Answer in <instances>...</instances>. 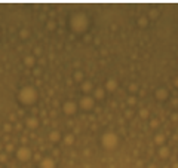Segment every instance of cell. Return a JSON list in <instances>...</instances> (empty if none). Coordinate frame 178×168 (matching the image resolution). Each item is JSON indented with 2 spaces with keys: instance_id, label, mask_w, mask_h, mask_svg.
<instances>
[{
  "instance_id": "836d02e7",
  "label": "cell",
  "mask_w": 178,
  "mask_h": 168,
  "mask_svg": "<svg viewBox=\"0 0 178 168\" xmlns=\"http://www.w3.org/2000/svg\"><path fill=\"white\" fill-rule=\"evenodd\" d=\"M34 54H36V55H40V54H42V49H40V48H36V49H34Z\"/></svg>"
},
{
  "instance_id": "e575fe53",
  "label": "cell",
  "mask_w": 178,
  "mask_h": 168,
  "mask_svg": "<svg viewBox=\"0 0 178 168\" xmlns=\"http://www.w3.org/2000/svg\"><path fill=\"white\" fill-rule=\"evenodd\" d=\"M172 85H174L175 88H178V77H175L174 81H172Z\"/></svg>"
},
{
  "instance_id": "6da1fadb",
  "label": "cell",
  "mask_w": 178,
  "mask_h": 168,
  "mask_svg": "<svg viewBox=\"0 0 178 168\" xmlns=\"http://www.w3.org/2000/svg\"><path fill=\"white\" fill-rule=\"evenodd\" d=\"M91 25V18L88 16V14L79 11L74 12L70 16V28L74 34H85Z\"/></svg>"
},
{
  "instance_id": "4fadbf2b",
  "label": "cell",
  "mask_w": 178,
  "mask_h": 168,
  "mask_svg": "<svg viewBox=\"0 0 178 168\" xmlns=\"http://www.w3.org/2000/svg\"><path fill=\"white\" fill-rule=\"evenodd\" d=\"M157 155H159L160 159H166V158L171 156V149H169L168 146H160L157 149Z\"/></svg>"
},
{
  "instance_id": "2e32d148",
  "label": "cell",
  "mask_w": 178,
  "mask_h": 168,
  "mask_svg": "<svg viewBox=\"0 0 178 168\" xmlns=\"http://www.w3.org/2000/svg\"><path fill=\"white\" fill-rule=\"evenodd\" d=\"M61 140V132L58 129H53L49 132V141L51 143H58V141Z\"/></svg>"
},
{
  "instance_id": "8d00e7d4",
  "label": "cell",
  "mask_w": 178,
  "mask_h": 168,
  "mask_svg": "<svg viewBox=\"0 0 178 168\" xmlns=\"http://www.w3.org/2000/svg\"><path fill=\"white\" fill-rule=\"evenodd\" d=\"M101 54H102V55H107V49H105V48L101 49Z\"/></svg>"
},
{
  "instance_id": "4dcf8cb0",
  "label": "cell",
  "mask_w": 178,
  "mask_h": 168,
  "mask_svg": "<svg viewBox=\"0 0 178 168\" xmlns=\"http://www.w3.org/2000/svg\"><path fill=\"white\" fill-rule=\"evenodd\" d=\"M91 40H92V36H91V34H85V37H83V42H85V43H89Z\"/></svg>"
},
{
  "instance_id": "60d3db41",
  "label": "cell",
  "mask_w": 178,
  "mask_h": 168,
  "mask_svg": "<svg viewBox=\"0 0 178 168\" xmlns=\"http://www.w3.org/2000/svg\"><path fill=\"white\" fill-rule=\"evenodd\" d=\"M0 149H2V146H0Z\"/></svg>"
},
{
  "instance_id": "f546056e",
  "label": "cell",
  "mask_w": 178,
  "mask_h": 168,
  "mask_svg": "<svg viewBox=\"0 0 178 168\" xmlns=\"http://www.w3.org/2000/svg\"><path fill=\"white\" fill-rule=\"evenodd\" d=\"M171 121H172V122H178V113H177V112H174V113L171 114Z\"/></svg>"
},
{
  "instance_id": "d6986e66",
  "label": "cell",
  "mask_w": 178,
  "mask_h": 168,
  "mask_svg": "<svg viewBox=\"0 0 178 168\" xmlns=\"http://www.w3.org/2000/svg\"><path fill=\"white\" fill-rule=\"evenodd\" d=\"M24 64H25V67H34V64H36V58H34L33 55L25 57V58H24Z\"/></svg>"
},
{
  "instance_id": "44dd1931",
  "label": "cell",
  "mask_w": 178,
  "mask_h": 168,
  "mask_svg": "<svg viewBox=\"0 0 178 168\" xmlns=\"http://www.w3.org/2000/svg\"><path fill=\"white\" fill-rule=\"evenodd\" d=\"M138 114H140L141 119H148V116H150V110H148L147 107H141L140 112H138Z\"/></svg>"
},
{
  "instance_id": "4316f807",
  "label": "cell",
  "mask_w": 178,
  "mask_h": 168,
  "mask_svg": "<svg viewBox=\"0 0 178 168\" xmlns=\"http://www.w3.org/2000/svg\"><path fill=\"white\" fill-rule=\"evenodd\" d=\"M123 114H125V118H126V119H131L134 116V110L132 109H126V110L123 112Z\"/></svg>"
},
{
  "instance_id": "e0dca14e",
  "label": "cell",
  "mask_w": 178,
  "mask_h": 168,
  "mask_svg": "<svg viewBox=\"0 0 178 168\" xmlns=\"http://www.w3.org/2000/svg\"><path fill=\"white\" fill-rule=\"evenodd\" d=\"M62 141H64L65 146H73L74 141H76V137H74V134H65L62 137Z\"/></svg>"
},
{
  "instance_id": "d4e9b609",
  "label": "cell",
  "mask_w": 178,
  "mask_h": 168,
  "mask_svg": "<svg viewBox=\"0 0 178 168\" xmlns=\"http://www.w3.org/2000/svg\"><path fill=\"white\" fill-rule=\"evenodd\" d=\"M160 125V122H159V119H156V118H151L150 119V128H153V129H156L157 127Z\"/></svg>"
},
{
  "instance_id": "5b68a950",
  "label": "cell",
  "mask_w": 178,
  "mask_h": 168,
  "mask_svg": "<svg viewBox=\"0 0 178 168\" xmlns=\"http://www.w3.org/2000/svg\"><path fill=\"white\" fill-rule=\"evenodd\" d=\"M15 153H16V158L20 159L21 162H27V161H30L31 156H33V152L30 150V147H27V146H21V147H18Z\"/></svg>"
},
{
  "instance_id": "ac0fdd59",
  "label": "cell",
  "mask_w": 178,
  "mask_h": 168,
  "mask_svg": "<svg viewBox=\"0 0 178 168\" xmlns=\"http://www.w3.org/2000/svg\"><path fill=\"white\" fill-rule=\"evenodd\" d=\"M159 15H160L159 9H156V7H151V9H148L147 18H148V21H150V20H157V18H159Z\"/></svg>"
},
{
  "instance_id": "83f0119b",
  "label": "cell",
  "mask_w": 178,
  "mask_h": 168,
  "mask_svg": "<svg viewBox=\"0 0 178 168\" xmlns=\"http://www.w3.org/2000/svg\"><path fill=\"white\" fill-rule=\"evenodd\" d=\"M5 150H6V153H7V152H13L15 147H13V144H12V143H7V144L5 146Z\"/></svg>"
},
{
  "instance_id": "30bf717a",
  "label": "cell",
  "mask_w": 178,
  "mask_h": 168,
  "mask_svg": "<svg viewBox=\"0 0 178 168\" xmlns=\"http://www.w3.org/2000/svg\"><path fill=\"white\" fill-rule=\"evenodd\" d=\"M117 81L116 79H109L105 83H104V89H105V92H114L116 89H117Z\"/></svg>"
},
{
  "instance_id": "52a82bcc",
  "label": "cell",
  "mask_w": 178,
  "mask_h": 168,
  "mask_svg": "<svg viewBox=\"0 0 178 168\" xmlns=\"http://www.w3.org/2000/svg\"><path fill=\"white\" fill-rule=\"evenodd\" d=\"M154 97H156L157 101H166L169 98V91L166 89V88L160 86V88H157V89L154 91Z\"/></svg>"
},
{
  "instance_id": "cb8c5ba5",
  "label": "cell",
  "mask_w": 178,
  "mask_h": 168,
  "mask_svg": "<svg viewBox=\"0 0 178 168\" xmlns=\"http://www.w3.org/2000/svg\"><path fill=\"white\" fill-rule=\"evenodd\" d=\"M128 89H129V92H131V95H135V94L138 92V85H137L135 82H132V83H129V86H128Z\"/></svg>"
},
{
  "instance_id": "f1b7e54d",
  "label": "cell",
  "mask_w": 178,
  "mask_h": 168,
  "mask_svg": "<svg viewBox=\"0 0 178 168\" xmlns=\"http://www.w3.org/2000/svg\"><path fill=\"white\" fill-rule=\"evenodd\" d=\"M7 161V153H0V162H6Z\"/></svg>"
},
{
  "instance_id": "d590c367",
  "label": "cell",
  "mask_w": 178,
  "mask_h": 168,
  "mask_svg": "<svg viewBox=\"0 0 178 168\" xmlns=\"http://www.w3.org/2000/svg\"><path fill=\"white\" fill-rule=\"evenodd\" d=\"M111 30H113V31L117 30V24H113V25H111Z\"/></svg>"
},
{
  "instance_id": "1f68e13d",
  "label": "cell",
  "mask_w": 178,
  "mask_h": 168,
  "mask_svg": "<svg viewBox=\"0 0 178 168\" xmlns=\"http://www.w3.org/2000/svg\"><path fill=\"white\" fill-rule=\"evenodd\" d=\"M3 129H5L6 132H9V131H11V129H12V127H11V125H9V123L6 122V123H5V125H3Z\"/></svg>"
},
{
  "instance_id": "7a4b0ae2",
  "label": "cell",
  "mask_w": 178,
  "mask_h": 168,
  "mask_svg": "<svg viewBox=\"0 0 178 168\" xmlns=\"http://www.w3.org/2000/svg\"><path fill=\"white\" fill-rule=\"evenodd\" d=\"M18 100H20V103L25 104V106H31L34 104L36 101H37V89H36L34 86H22L20 92H18Z\"/></svg>"
},
{
  "instance_id": "9a60e30c",
  "label": "cell",
  "mask_w": 178,
  "mask_h": 168,
  "mask_svg": "<svg viewBox=\"0 0 178 168\" xmlns=\"http://www.w3.org/2000/svg\"><path fill=\"white\" fill-rule=\"evenodd\" d=\"M165 141H166V135L162 134V132H157V134L154 135V144L156 146H165Z\"/></svg>"
},
{
  "instance_id": "7402d4cb",
  "label": "cell",
  "mask_w": 178,
  "mask_h": 168,
  "mask_svg": "<svg viewBox=\"0 0 178 168\" xmlns=\"http://www.w3.org/2000/svg\"><path fill=\"white\" fill-rule=\"evenodd\" d=\"M18 34H20V39H22V40H27V39L30 37V30H28V28H21Z\"/></svg>"
},
{
  "instance_id": "d6a6232c",
  "label": "cell",
  "mask_w": 178,
  "mask_h": 168,
  "mask_svg": "<svg viewBox=\"0 0 178 168\" xmlns=\"http://www.w3.org/2000/svg\"><path fill=\"white\" fill-rule=\"evenodd\" d=\"M171 106L177 107V106H178V98H172V100H171Z\"/></svg>"
},
{
  "instance_id": "9c48e42d",
  "label": "cell",
  "mask_w": 178,
  "mask_h": 168,
  "mask_svg": "<svg viewBox=\"0 0 178 168\" xmlns=\"http://www.w3.org/2000/svg\"><path fill=\"white\" fill-rule=\"evenodd\" d=\"M94 100L95 101H101L105 98V89H104V86H96L94 88Z\"/></svg>"
},
{
  "instance_id": "8fae6325",
  "label": "cell",
  "mask_w": 178,
  "mask_h": 168,
  "mask_svg": "<svg viewBox=\"0 0 178 168\" xmlns=\"http://www.w3.org/2000/svg\"><path fill=\"white\" fill-rule=\"evenodd\" d=\"M80 89H82V92L85 95H89L94 91V83L91 81H83L82 83H80Z\"/></svg>"
},
{
  "instance_id": "ba28073f",
  "label": "cell",
  "mask_w": 178,
  "mask_h": 168,
  "mask_svg": "<svg viewBox=\"0 0 178 168\" xmlns=\"http://www.w3.org/2000/svg\"><path fill=\"white\" fill-rule=\"evenodd\" d=\"M55 161L51 158V156H46L39 161V168H55Z\"/></svg>"
},
{
  "instance_id": "ffe728a7",
  "label": "cell",
  "mask_w": 178,
  "mask_h": 168,
  "mask_svg": "<svg viewBox=\"0 0 178 168\" xmlns=\"http://www.w3.org/2000/svg\"><path fill=\"white\" fill-rule=\"evenodd\" d=\"M83 77H85V75H83V72H80V70H76L74 75H73V79H74L76 82H79V83H82L85 81Z\"/></svg>"
},
{
  "instance_id": "484cf974",
  "label": "cell",
  "mask_w": 178,
  "mask_h": 168,
  "mask_svg": "<svg viewBox=\"0 0 178 168\" xmlns=\"http://www.w3.org/2000/svg\"><path fill=\"white\" fill-rule=\"evenodd\" d=\"M46 28H48L49 31L55 30V28H57V22H55V21H52V20H51V21H48V22H46Z\"/></svg>"
},
{
  "instance_id": "8992f818",
  "label": "cell",
  "mask_w": 178,
  "mask_h": 168,
  "mask_svg": "<svg viewBox=\"0 0 178 168\" xmlns=\"http://www.w3.org/2000/svg\"><path fill=\"white\" fill-rule=\"evenodd\" d=\"M77 107H79L77 103L68 100V101H65L64 104H62V112H64L65 114H68V116H73V114L77 113Z\"/></svg>"
},
{
  "instance_id": "ab89813d",
  "label": "cell",
  "mask_w": 178,
  "mask_h": 168,
  "mask_svg": "<svg viewBox=\"0 0 178 168\" xmlns=\"http://www.w3.org/2000/svg\"><path fill=\"white\" fill-rule=\"evenodd\" d=\"M163 168H169V167H163Z\"/></svg>"
},
{
  "instance_id": "603a6c76",
  "label": "cell",
  "mask_w": 178,
  "mask_h": 168,
  "mask_svg": "<svg viewBox=\"0 0 178 168\" xmlns=\"http://www.w3.org/2000/svg\"><path fill=\"white\" fill-rule=\"evenodd\" d=\"M137 95H129L128 98H126V103H128V106L129 107H134V106H137Z\"/></svg>"
},
{
  "instance_id": "5bb4252c",
  "label": "cell",
  "mask_w": 178,
  "mask_h": 168,
  "mask_svg": "<svg viewBox=\"0 0 178 168\" xmlns=\"http://www.w3.org/2000/svg\"><path fill=\"white\" fill-rule=\"evenodd\" d=\"M137 27L140 28H147L148 27V18L147 15H140L137 18Z\"/></svg>"
},
{
  "instance_id": "f35d334b",
  "label": "cell",
  "mask_w": 178,
  "mask_h": 168,
  "mask_svg": "<svg viewBox=\"0 0 178 168\" xmlns=\"http://www.w3.org/2000/svg\"><path fill=\"white\" fill-rule=\"evenodd\" d=\"M147 168H157L154 164H150V165H147Z\"/></svg>"
},
{
  "instance_id": "7c38bea8",
  "label": "cell",
  "mask_w": 178,
  "mask_h": 168,
  "mask_svg": "<svg viewBox=\"0 0 178 168\" xmlns=\"http://www.w3.org/2000/svg\"><path fill=\"white\" fill-rule=\"evenodd\" d=\"M25 127L27 128H30V129H36L39 127V119L36 118V116H28L25 119Z\"/></svg>"
},
{
  "instance_id": "277c9868",
  "label": "cell",
  "mask_w": 178,
  "mask_h": 168,
  "mask_svg": "<svg viewBox=\"0 0 178 168\" xmlns=\"http://www.w3.org/2000/svg\"><path fill=\"white\" fill-rule=\"evenodd\" d=\"M77 106L82 110H85V112H91L95 107V100H94L92 95H83L82 98L79 100V104Z\"/></svg>"
},
{
  "instance_id": "3957f363",
  "label": "cell",
  "mask_w": 178,
  "mask_h": 168,
  "mask_svg": "<svg viewBox=\"0 0 178 168\" xmlns=\"http://www.w3.org/2000/svg\"><path fill=\"white\" fill-rule=\"evenodd\" d=\"M101 146L105 150H114L119 146V135L113 131H105L101 135Z\"/></svg>"
},
{
  "instance_id": "74e56055",
  "label": "cell",
  "mask_w": 178,
  "mask_h": 168,
  "mask_svg": "<svg viewBox=\"0 0 178 168\" xmlns=\"http://www.w3.org/2000/svg\"><path fill=\"white\" fill-rule=\"evenodd\" d=\"M171 168H178V162H172V167Z\"/></svg>"
}]
</instances>
